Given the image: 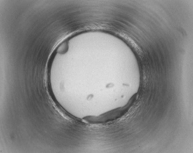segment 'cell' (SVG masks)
<instances>
[{
  "label": "cell",
  "mask_w": 193,
  "mask_h": 153,
  "mask_svg": "<svg viewBox=\"0 0 193 153\" xmlns=\"http://www.w3.org/2000/svg\"><path fill=\"white\" fill-rule=\"evenodd\" d=\"M68 45L67 41L62 43L58 48L57 52L61 54L66 53L68 49Z\"/></svg>",
  "instance_id": "obj_1"
}]
</instances>
